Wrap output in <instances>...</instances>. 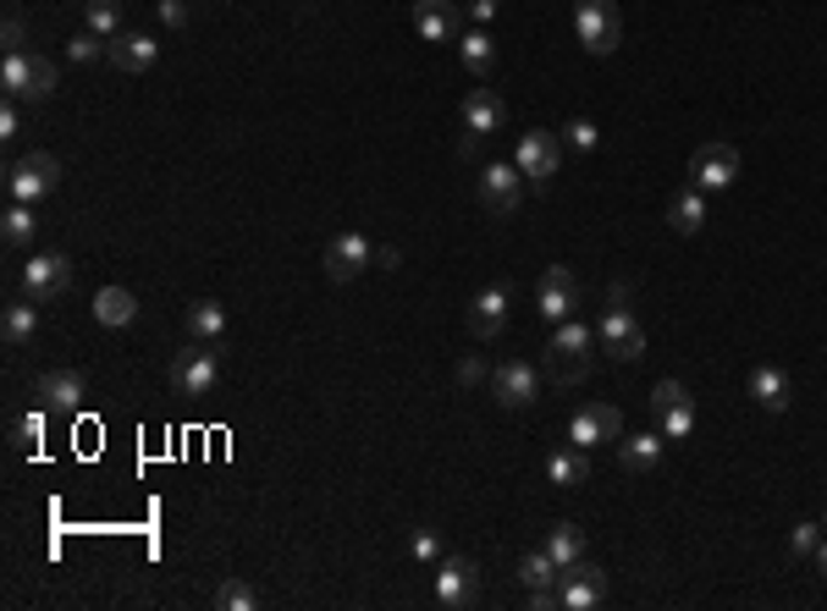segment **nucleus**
<instances>
[{
	"label": "nucleus",
	"mask_w": 827,
	"mask_h": 611,
	"mask_svg": "<svg viewBox=\"0 0 827 611\" xmlns=\"http://www.w3.org/2000/svg\"><path fill=\"white\" fill-rule=\"evenodd\" d=\"M811 557H817V573H823V579H827V540H823V546H817V551H811Z\"/></svg>",
	"instance_id": "obj_46"
},
{
	"label": "nucleus",
	"mask_w": 827,
	"mask_h": 611,
	"mask_svg": "<svg viewBox=\"0 0 827 611\" xmlns=\"http://www.w3.org/2000/svg\"><path fill=\"white\" fill-rule=\"evenodd\" d=\"M22 287H28L33 304L61 298V293L72 287V259H67V254H33V259L22 265Z\"/></svg>",
	"instance_id": "obj_9"
},
{
	"label": "nucleus",
	"mask_w": 827,
	"mask_h": 611,
	"mask_svg": "<svg viewBox=\"0 0 827 611\" xmlns=\"http://www.w3.org/2000/svg\"><path fill=\"white\" fill-rule=\"evenodd\" d=\"M689 176H695L700 193H723V187L739 182V154L728 150V144H700V150L689 154Z\"/></svg>",
	"instance_id": "obj_10"
},
{
	"label": "nucleus",
	"mask_w": 827,
	"mask_h": 611,
	"mask_svg": "<svg viewBox=\"0 0 827 611\" xmlns=\"http://www.w3.org/2000/svg\"><path fill=\"white\" fill-rule=\"evenodd\" d=\"M33 226H39V221H33V204H17V198H11V210L0 215L6 248H28V243H33Z\"/></svg>",
	"instance_id": "obj_31"
},
{
	"label": "nucleus",
	"mask_w": 827,
	"mask_h": 611,
	"mask_svg": "<svg viewBox=\"0 0 827 611\" xmlns=\"http://www.w3.org/2000/svg\"><path fill=\"white\" fill-rule=\"evenodd\" d=\"M155 55H161V44H155L150 33H117L111 50H105V61H111L117 72H150Z\"/></svg>",
	"instance_id": "obj_18"
},
{
	"label": "nucleus",
	"mask_w": 827,
	"mask_h": 611,
	"mask_svg": "<svg viewBox=\"0 0 827 611\" xmlns=\"http://www.w3.org/2000/svg\"><path fill=\"white\" fill-rule=\"evenodd\" d=\"M557 579H563V568H557L546 551H530V557H518V584H524L530 595H546V590H557Z\"/></svg>",
	"instance_id": "obj_28"
},
{
	"label": "nucleus",
	"mask_w": 827,
	"mask_h": 611,
	"mask_svg": "<svg viewBox=\"0 0 827 611\" xmlns=\"http://www.w3.org/2000/svg\"><path fill=\"white\" fill-rule=\"evenodd\" d=\"M563 144H568V150H579V154H591L596 144H602V133H596V122H585V116H579V122H568V128H563Z\"/></svg>",
	"instance_id": "obj_39"
},
{
	"label": "nucleus",
	"mask_w": 827,
	"mask_h": 611,
	"mask_svg": "<svg viewBox=\"0 0 827 611\" xmlns=\"http://www.w3.org/2000/svg\"><path fill=\"white\" fill-rule=\"evenodd\" d=\"M28 67H33L28 50H6V61H0V89H6V100H28Z\"/></svg>",
	"instance_id": "obj_32"
},
{
	"label": "nucleus",
	"mask_w": 827,
	"mask_h": 611,
	"mask_svg": "<svg viewBox=\"0 0 827 611\" xmlns=\"http://www.w3.org/2000/svg\"><path fill=\"white\" fill-rule=\"evenodd\" d=\"M652 408L662 414V436H667V441H689V430H695V408H689V391H684L678 380H657Z\"/></svg>",
	"instance_id": "obj_14"
},
{
	"label": "nucleus",
	"mask_w": 827,
	"mask_h": 611,
	"mask_svg": "<svg viewBox=\"0 0 827 611\" xmlns=\"http://www.w3.org/2000/svg\"><path fill=\"white\" fill-rule=\"evenodd\" d=\"M481 595V568L470 557H442L436 562V607L458 611Z\"/></svg>",
	"instance_id": "obj_8"
},
{
	"label": "nucleus",
	"mask_w": 827,
	"mask_h": 611,
	"mask_svg": "<svg viewBox=\"0 0 827 611\" xmlns=\"http://www.w3.org/2000/svg\"><path fill=\"white\" fill-rule=\"evenodd\" d=\"M546 557H552L557 568L585 562V534H579L574 523H552V534H546Z\"/></svg>",
	"instance_id": "obj_30"
},
{
	"label": "nucleus",
	"mask_w": 827,
	"mask_h": 611,
	"mask_svg": "<svg viewBox=\"0 0 827 611\" xmlns=\"http://www.w3.org/2000/svg\"><path fill=\"white\" fill-rule=\"evenodd\" d=\"M39 441H44V414H39V408H33V414H17V419H11V452L28 458V452H39Z\"/></svg>",
	"instance_id": "obj_33"
},
{
	"label": "nucleus",
	"mask_w": 827,
	"mask_h": 611,
	"mask_svg": "<svg viewBox=\"0 0 827 611\" xmlns=\"http://www.w3.org/2000/svg\"><path fill=\"white\" fill-rule=\"evenodd\" d=\"M458 55H464V67L475 72V78H486L496 67V44L486 33H464V44H458Z\"/></svg>",
	"instance_id": "obj_34"
},
{
	"label": "nucleus",
	"mask_w": 827,
	"mask_h": 611,
	"mask_svg": "<svg viewBox=\"0 0 827 611\" xmlns=\"http://www.w3.org/2000/svg\"><path fill=\"white\" fill-rule=\"evenodd\" d=\"M662 447H667V436H624L618 441V462H624V473H652L662 462Z\"/></svg>",
	"instance_id": "obj_24"
},
{
	"label": "nucleus",
	"mask_w": 827,
	"mask_h": 611,
	"mask_svg": "<svg viewBox=\"0 0 827 611\" xmlns=\"http://www.w3.org/2000/svg\"><path fill=\"white\" fill-rule=\"evenodd\" d=\"M481 375H486V364H481V358H464V364H458V380H464V386H475Z\"/></svg>",
	"instance_id": "obj_45"
},
{
	"label": "nucleus",
	"mask_w": 827,
	"mask_h": 611,
	"mask_svg": "<svg viewBox=\"0 0 827 611\" xmlns=\"http://www.w3.org/2000/svg\"><path fill=\"white\" fill-rule=\"evenodd\" d=\"M221 380V358H215V342H193L171 358V386L177 397H210V386Z\"/></svg>",
	"instance_id": "obj_2"
},
{
	"label": "nucleus",
	"mask_w": 827,
	"mask_h": 611,
	"mask_svg": "<svg viewBox=\"0 0 827 611\" xmlns=\"http://www.w3.org/2000/svg\"><path fill=\"white\" fill-rule=\"evenodd\" d=\"M502 325H507V287H486V293H475V304H470V330H475L481 342H496V336H502Z\"/></svg>",
	"instance_id": "obj_20"
},
{
	"label": "nucleus",
	"mask_w": 827,
	"mask_h": 611,
	"mask_svg": "<svg viewBox=\"0 0 827 611\" xmlns=\"http://www.w3.org/2000/svg\"><path fill=\"white\" fill-rule=\"evenodd\" d=\"M596 336H602V347H607V358H613V364H635V358L646 353V325H641V319H635L624 304L602 314Z\"/></svg>",
	"instance_id": "obj_5"
},
{
	"label": "nucleus",
	"mask_w": 827,
	"mask_h": 611,
	"mask_svg": "<svg viewBox=\"0 0 827 611\" xmlns=\"http://www.w3.org/2000/svg\"><path fill=\"white\" fill-rule=\"evenodd\" d=\"M56 94V61L50 55H33L28 67V100H50Z\"/></svg>",
	"instance_id": "obj_36"
},
{
	"label": "nucleus",
	"mask_w": 827,
	"mask_h": 611,
	"mask_svg": "<svg viewBox=\"0 0 827 611\" xmlns=\"http://www.w3.org/2000/svg\"><path fill=\"white\" fill-rule=\"evenodd\" d=\"M546 375L557 386H579L591 375V330L579 319H557V330L546 342Z\"/></svg>",
	"instance_id": "obj_1"
},
{
	"label": "nucleus",
	"mask_w": 827,
	"mask_h": 611,
	"mask_svg": "<svg viewBox=\"0 0 827 611\" xmlns=\"http://www.w3.org/2000/svg\"><path fill=\"white\" fill-rule=\"evenodd\" d=\"M546 479H552V485H563V490H568V485H585V479H591V458H585V447H574V441H568V447H557V452L546 458Z\"/></svg>",
	"instance_id": "obj_27"
},
{
	"label": "nucleus",
	"mask_w": 827,
	"mask_h": 611,
	"mask_svg": "<svg viewBox=\"0 0 827 611\" xmlns=\"http://www.w3.org/2000/svg\"><path fill=\"white\" fill-rule=\"evenodd\" d=\"M155 11H161L165 28H188V17H193V0H161Z\"/></svg>",
	"instance_id": "obj_41"
},
{
	"label": "nucleus",
	"mask_w": 827,
	"mask_h": 611,
	"mask_svg": "<svg viewBox=\"0 0 827 611\" xmlns=\"http://www.w3.org/2000/svg\"><path fill=\"white\" fill-rule=\"evenodd\" d=\"M182 325H188L193 342H221L226 336V308L215 304V298H199V304H188Z\"/></svg>",
	"instance_id": "obj_26"
},
{
	"label": "nucleus",
	"mask_w": 827,
	"mask_h": 611,
	"mask_svg": "<svg viewBox=\"0 0 827 611\" xmlns=\"http://www.w3.org/2000/svg\"><path fill=\"white\" fill-rule=\"evenodd\" d=\"M535 308H541V319H574V308H579V282H574V271L568 265H552L546 276H541V287H535Z\"/></svg>",
	"instance_id": "obj_12"
},
{
	"label": "nucleus",
	"mask_w": 827,
	"mask_h": 611,
	"mask_svg": "<svg viewBox=\"0 0 827 611\" xmlns=\"http://www.w3.org/2000/svg\"><path fill=\"white\" fill-rule=\"evenodd\" d=\"M6 50H22V17L17 11L6 17Z\"/></svg>",
	"instance_id": "obj_43"
},
{
	"label": "nucleus",
	"mask_w": 827,
	"mask_h": 611,
	"mask_svg": "<svg viewBox=\"0 0 827 611\" xmlns=\"http://www.w3.org/2000/svg\"><path fill=\"white\" fill-rule=\"evenodd\" d=\"M17 128H22V122H17V100H11V105L0 111V139H17Z\"/></svg>",
	"instance_id": "obj_44"
},
{
	"label": "nucleus",
	"mask_w": 827,
	"mask_h": 611,
	"mask_svg": "<svg viewBox=\"0 0 827 611\" xmlns=\"http://www.w3.org/2000/svg\"><path fill=\"white\" fill-rule=\"evenodd\" d=\"M557 165H563V139L557 133H524L518 139V176L530 182V187H546L552 176H557Z\"/></svg>",
	"instance_id": "obj_6"
},
{
	"label": "nucleus",
	"mask_w": 827,
	"mask_h": 611,
	"mask_svg": "<svg viewBox=\"0 0 827 611\" xmlns=\"http://www.w3.org/2000/svg\"><path fill=\"white\" fill-rule=\"evenodd\" d=\"M414 557H420V562H442V540H436V529H420V534H414Z\"/></svg>",
	"instance_id": "obj_42"
},
{
	"label": "nucleus",
	"mask_w": 827,
	"mask_h": 611,
	"mask_svg": "<svg viewBox=\"0 0 827 611\" xmlns=\"http://www.w3.org/2000/svg\"><path fill=\"white\" fill-rule=\"evenodd\" d=\"M518 165H486L481 171V204L492 210V215H513L518 210Z\"/></svg>",
	"instance_id": "obj_17"
},
{
	"label": "nucleus",
	"mask_w": 827,
	"mask_h": 611,
	"mask_svg": "<svg viewBox=\"0 0 827 611\" xmlns=\"http://www.w3.org/2000/svg\"><path fill=\"white\" fill-rule=\"evenodd\" d=\"M602 595H607V573L602 568H591V562L563 568V579H557V607L563 611H591L602 607Z\"/></svg>",
	"instance_id": "obj_11"
},
{
	"label": "nucleus",
	"mask_w": 827,
	"mask_h": 611,
	"mask_svg": "<svg viewBox=\"0 0 827 611\" xmlns=\"http://www.w3.org/2000/svg\"><path fill=\"white\" fill-rule=\"evenodd\" d=\"M750 397H756L762 414H784L789 408V375L773 369V364H756L750 369Z\"/></svg>",
	"instance_id": "obj_22"
},
{
	"label": "nucleus",
	"mask_w": 827,
	"mask_h": 611,
	"mask_svg": "<svg viewBox=\"0 0 827 611\" xmlns=\"http://www.w3.org/2000/svg\"><path fill=\"white\" fill-rule=\"evenodd\" d=\"M105 50H111V39H100L94 28H83V33H72V44H67V55H72V61H100Z\"/></svg>",
	"instance_id": "obj_38"
},
{
	"label": "nucleus",
	"mask_w": 827,
	"mask_h": 611,
	"mask_svg": "<svg viewBox=\"0 0 827 611\" xmlns=\"http://www.w3.org/2000/svg\"><path fill=\"white\" fill-rule=\"evenodd\" d=\"M502 122H507V105L496 100L492 89H470V100H464V128H470V139H464V154L481 150L492 133H502Z\"/></svg>",
	"instance_id": "obj_13"
},
{
	"label": "nucleus",
	"mask_w": 827,
	"mask_h": 611,
	"mask_svg": "<svg viewBox=\"0 0 827 611\" xmlns=\"http://www.w3.org/2000/svg\"><path fill=\"white\" fill-rule=\"evenodd\" d=\"M89 28L100 33V39H117L122 33V0H89Z\"/></svg>",
	"instance_id": "obj_35"
},
{
	"label": "nucleus",
	"mask_w": 827,
	"mask_h": 611,
	"mask_svg": "<svg viewBox=\"0 0 827 611\" xmlns=\"http://www.w3.org/2000/svg\"><path fill=\"white\" fill-rule=\"evenodd\" d=\"M61 187V160L44 150L22 154L17 165H11V176H6V193L17 198V204H39V198H50Z\"/></svg>",
	"instance_id": "obj_4"
},
{
	"label": "nucleus",
	"mask_w": 827,
	"mask_h": 611,
	"mask_svg": "<svg viewBox=\"0 0 827 611\" xmlns=\"http://www.w3.org/2000/svg\"><path fill=\"white\" fill-rule=\"evenodd\" d=\"M414 33L431 39V44H447L458 33V11L453 0H414Z\"/></svg>",
	"instance_id": "obj_19"
},
{
	"label": "nucleus",
	"mask_w": 827,
	"mask_h": 611,
	"mask_svg": "<svg viewBox=\"0 0 827 611\" xmlns=\"http://www.w3.org/2000/svg\"><path fill=\"white\" fill-rule=\"evenodd\" d=\"M667 226H673L678 237H695V232L706 226V193H700V187H684V193L667 204Z\"/></svg>",
	"instance_id": "obj_25"
},
{
	"label": "nucleus",
	"mask_w": 827,
	"mask_h": 611,
	"mask_svg": "<svg viewBox=\"0 0 827 611\" xmlns=\"http://www.w3.org/2000/svg\"><path fill=\"white\" fill-rule=\"evenodd\" d=\"M215 607H221V611H254V607H260V595H254L243 579H226V584L215 590Z\"/></svg>",
	"instance_id": "obj_37"
},
{
	"label": "nucleus",
	"mask_w": 827,
	"mask_h": 611,
	"mask_svg": "<svg viewBox=\"0 0 827 611\" xmlns=\"http://www.w3.org/2000/svg\"><path fill=\"white\" fill-rule=\"evenodd\" d=\"M574 33L591 55H613L618 39H624V22H618V0H574Z\"/></svg>",
	"instance_id": "obj_3"
},
{
	"label": "nucleus",
	"mask_w": 827,
	"mask_h": 611,
	"mask_svg": "<svg viewBox=\"0 0 827 611\" xmlns=\"http://www.w3.org/2000/svg\"><path fill=\"white\" fill-rule=\"evenodd\" d=\"M817 546H823V523H795V529H789V551H795V557H811Z\"/></svg>",
	"instance_id": "obj_40"
},
{
	"label": "nucleus",
	"mask_w": 827,
	"mask_h": 611,
	"mask_svg": "<svg viewBox=\"0 0 827 611\" xmlns=\"http://www.w3.org/2000/svg\"><path fill=\"white\" fill-rule=\"evenodd\" d=\"M39 397L50 408H61V414H78V403L89 397V386H83L78 369H50V375H39Z\"/></svg>",
	"instance_id": "obj_21"
},
{
	"label": "nucleus",
	"mask_w": 827,
	"mask_h": 611,
	"mask_svg": "<svg viewBox=\"0 0 827 611\" xmlns=\"http://www.w3.org/2000/svg\"><path fill=\"white\" fill-rule=\"evenodd\" d=\"M370 259H375V248H370L359 232H336V237L326 243V276L331 282H353Z\"/></svg>",
	"instance_id": "obj_15"
},
{
	"label": "nucleus",
	"mask_w": 827,
	"mask_h": 611,
	"mask_svg": "<svg viewBox=\"0 0 827 611\" xmlns=\"http://www.w3.org/2000/svg\"><path fill=\"white\" fill-rule=\"evenodd\" d=\"M33 330H39V308L33 304H6L0 308V336H6V347H28Z\"/></svg>",
	"instance_id": "obj_29"
},
{
	"label": "nucleus",
	"mask_w": 827,
	"mask_h": 611,
	"mask_svg": "<svg viewBox=\"0 0 827 611\" xmlns=\"http://www.w3.org/2000/svg\"><path fill=\"white\" fill-rule=\"evenodd\" d=\"M492 391H496V403H502V408H530V403H535V391H541V375H535L530 364H518V358H513V364H502V369L492 375Z\"/></svg>",
	"instance_id": "obj_16"
},
{
	"label": "nucleus",
	"mask_w": 827,
	"mask_h": 611,
	"mask_svg": "<svg viewBox=\"0 0 827 611\" xmlns=\"http://www.w3.org/2000/svg\"><path fill=\"white\" fill-rule=\"evenodd\" d=\"M94 319H100L105 330H122V325L139 319V298H133L128 287H100V293H94Z\"/></svg>",
	"instance_id": "obj_23"
},
{
	"label": "nucleus",
	"mask_w": 827,
	"mask_h": 611,
	"mask_svg": "<svg viewBox=\"0 0 827 611\" xmlns=\"http://www.w3.org/2000/svg\"><path fill=\"white\" fill-rule=\"evenodd\" d=\"M568 441L574 447H602V441H624V414L613 403H585L574 419H568Z\"/></svg>",
	"instance_id": "obj_7"
}]
</instances>
